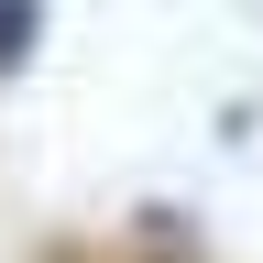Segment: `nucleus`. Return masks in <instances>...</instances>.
<instances>
[{"label":"nucleus","instance_id":"1","mask_svg":"<svg viewBox=\"0 0 263 263\" xmlns=\"http://www.w3.org/2000/svg\"><path fill=\"white\" fill-rule=\"evenodd\" d=\"M33 33H44V0H0V77L33 55Z\"/></svg>","mask_w":263,"mask_h":263}]
</instances>
